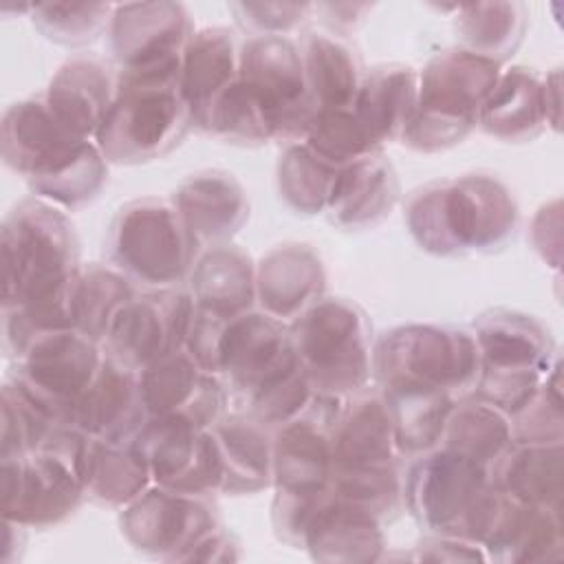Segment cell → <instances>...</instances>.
Wrapping results in <instances>:
<instances>
[{"mask_svg": "<svg viewBox=\"0 0 564 564\" xmlns=\"http://www.w3.org/2000/svg\"><path fill=\"white\" fill-rule=\"evenodd\" d=\"M0 145L4 163L26 178L33 196L64 212L93 203L108 181V159L97 141L68 130L44 95L7 108Z\"/></svg>", "mask_w": 564, "mask_h": 564, "instance_id": "cell-1", "label": "cell"}, {"mask_svg": "<svg viewBox=\"0 0 564 564\" xmlns=\"http://www.w3.org/2000/svg\"><path fill=\"white\" fill-rule=\"evenodd\" d=\"M518 218L511 189L480 172L427 183L405 207V225L414 242L443 258L502 249L516 234Z\"/></svg>", "mask_w": 564, "mask_h": 564, "instance_id": "cell-2", "label": "cell"}, {"mask_svg": "<svg viewBox=\"0 0 564 564\" xmlns=\"http://www.w3.org/2000/svg\"><path fill=\"white\" fill-rule=\"evenodd\" d=\"M502 64L463 46L436 53L419 73V106L401 141L416 152H443L476 126Z\"/></svg>", "mask_w": 564, "mask_h": 564, "instance_id": "cell-3", "label": "cell"}, {"mask_svg": "<svg viewBox=\"0 0 564 564\" xmlns=\"http://www.w3.org/2000/svg\"><path fill=\"white\" fill-rule=\"evenodd\" d=\"M2 308L44 295L79 264V240L64 209L37 196L11 207L2 223Z\"/></svg>", "mask_w": 564, "mask_h": 564, "instance_id": "cell-4", "label": "cell"}, {"mask_svg": "<svg viewBox=\"0 0 564 564\" xmlns=\"http://www.w3.org/2000/svg\"><path fill=\"white\" fill-rule=\"evenodd\" d=\"M289 330L300 366L317 392L350 397L368 388L375 335L357 302L322 297L291 322Z\"/></svg>", "mask_w": 564, "mask_h": 564, "instance_id": "cell-5", "label": "cell"}, {"mask_svg": "<svg viewBox=\"0 0 564 564\" xmlns=\"http://www.w3.org/2000/svg\"><path fill=\"white\" fill-rule=\"evenodd\" d=\"M482 375L474 333L449 324H403L375 339L372 377L383 383H416L454 399L471 397Z\"/></svg>", "mask_w": 564, "mask_h": 564, "instance_id": "cell-6", "label": "cell"}, {"mask_svg": "<svg viewBox=\"0 0 564 564\" xmlns=\"http://www.w3.org/2000/svg\"><path fill=\"white\" fill-rule=\"evenodd\" d=\"M194 128L176 79L119 75L117 97L95 141L108 163H148L172 152Z\"/></svg>", "mask_w": 564, "mask_h": 564, "instance_id": "cell-7", "label": "cell"}, {"mask_svg": "<svg viewBox=\"0 0 564 564\" xmlns=\"http://www.w3.org/2000/svg\"><path fill=\"white\" fill-rule=\"evenodd\" d=\"M198 240L172 200L143 196L121 205L110 223L112 264L132 282L172 289L185 282L198 258Z\"/></svg>", "mask_w": 564, "mask_h": 564, "instance_id": "cell-8", "label": "cell"}, {"mask_svg": "<svg viewBox=\"0 0 564 564\" xmlns=\"http://www.w3.org/2000/svg\"><path fill=\"white\" fill-rule=\"evenodd\" d=\"M240 79L258 97L273 141L291 145L306 139L317 108L295 40L289 35H249L242 40Z\"/></svg>", "mask_w": 564, "mask_h": 564, "instance_id": "cell-9", "label": "cell"}, {"mask_svg": "<svg viewBox=\"0 0 564 564\" xmlns=\"http://www.w3.org/2000/svg\"><path fill=\"white\" fill-rule=\"evenodd\" d=\"M104 359V346L82 330L51 333L35 339L15 359L11 381L55 423L70 425L73 408L99 375Z\"/></svg>", "mask_w": 564, "mask_h": 564, "instance_id": "cell-10", "label": "cell"}, {"mask_svg": "<svg viewBox=\"0 0 564 564\" xmlns=\"http://www.w3.org/2000/svg\"><path fill=\"white\" fill-rule=\"evenodd\" d=\"M108 33L119 75L178 82L196 29L181 2H132L115 4Z\"/></svg>", "mask_w": 564, "mask_h": 564, "instance_id": "cell-11", "label": "cell"}, {"mask_svg": "<svg viewBox=\"0 0 564 564\" xmlns=\"http://www.w3.org/2000/svg\"><path fill=\"white\" fill-rule=\"evenodd\" d=\"M0 511L26 529L70 518L86 498L82 471L51 449L0 458Z\"/></svg>", "mask_w": 564, "mask_h": 564, "instance_id": "cell-12", "label": "cell"}, {"mask_svg": "<svg viewBox=\"0 0 564 564\" xmlns=\"http://www.w3.org/2000/svg\"><path fill=\"white\" fill-rule=\"evenodd\" d=\"M194 315L196 304L187 289H150L119 311L101 346L110 359L141 372L183 350Z\"/></svg>", "mask_w": 564, "mask_h": 564, "instance_id": "cell-13", "label": "cell"}, {"mask_svg": "<svg viewBox=\"0 0 564 564\" xmlns=\"http://www.w3.org/2000/svg\"><path fill=\"white\" fill-rule=\"evenodd\" d=\"M297 368L302 366L289 324L260 308L227 319L220 344V379L227 386L229 403L238 410Z\"/></svg>", "mask_w": 564, "mask_h": 564, "instance_id": "cell-14", "label": "cell"}, {"mask_svg": "<svg viewBox=\"0 0 564 564\" xmlns=\"http://www.w3.org/2000/svg\"><path fill=\"white\" fill-rule=\"evenodd\" d=\"M220 527L218 509L209 496H194L152 482L119 513L123 538L141 553L183 562L189 549Z\"/></svg>", "mask_w": 564, "mask_h": 564, "instance_id": "cell-15", "label": "cell"}, {"mask_svg": "<svg viewBox=\"0 0 564 564\" xmlns=\"http://www.w3.org/2000/svg\"><path fill=\"white\" fill-rule=\"evenodd\" d=\"M491 482V471L452 449L436 447L414 458L403 476V500L427 533L456 535L465 513Z\"/></svg>", "mask_w": 564, "mask_h": 564, "instance_id": "cell-16", "label": "cell"}, {"mask_svg": "<svg viewBox=\"0 0 564 564\" xmlns=\"http://www.w3.org/2000/svg\"><path fill=\"white\" fill-rule=\"evenodd\" d=\"M134 443L156 485L209 498L223 494V458L212 430L178 416H150Z\"/></svg>", "mask_w": 564, "mask_h": 564, "instance_id": "cell-17", "label": "cell"}, {"mask_svg": "<svg viewBox=\"0 0 564 564\" xmlns=\"http://www.w3.org/2000/svg\"><path fill=\"white\" fill-rule=\"evenodd\" d=\"M150 416H178L209 430L227 414L229 392L218 375L205 372L185 350H176L139 372Z\"/></svg>", "mask_w": 564, "mask_h": 564, "instance_id": "cell-18", "label": "cell"}, {"mask_svg": "<svg viewBox=\"0 0 564 564\" xmlns=\"http://www.w3.org/2000/svg\"><path fill=\"white\" fill-rule=\"evenodd\" d=\"M148 421L139 372L106 355L99 375L73 408L70 425L90 438L134 441Z\"/></svg>", "mask_w": 564, "mask_h": 564, "instance_id": "cell-19", "label": "cell"}, {"mask_svg": "<svg viewBox=\"0 0 564 564\" xmlns=\"http://www.w3.org/2000/svg\"><path fill=\"white\" fill-rule=\"evenodd\" d=\"M326 271L311 245L273 247L256 264V304L267 315L291 324L324 297Z\"/></svg>", "mask_w": 564, "mask_h": 564, "instance_id": "cell-20", "label": "cell"}, {"mask_svg": "<svg viewBox=\"0 0 564 564\" xmlns=\"http://www.w3.org/2000/svg\"><path fill=\"white\" fill-rule=\"evenodd\" d=\"M170 200L200 247L229 242L249 218L247 192L225 170H203L187 176Z\"/></svg>", "mask_w": 564, "mask_h": 564, "instance_id": "cell-21", "label": "cell"}, {"mask_svg": "<svg viewBox=\"0 0 564 564\" xmlns=\"http://www.w3.org/2000/svg\"><path fill=\"white\" fill-rule=\"evenodd\" d=\"M474 339L482 372L549 370L557 359L551 330L533 315L511 308H489L474 319Z\"/></svg>", "mask_w": 564, "mask_h": 564, "instance_id": "cell-22", "label": "cell"}, {"mask_svg": "<svg viewBox=\"0 0 564 564\" xmlns=\"http://www.w3.org/2000/svg\"><path fill=\"white\" fill-rule=\"evenodd\" d=\"M302 549L324 564H368L386 557L388 540L379 518L326 491L304 529Z\"/></svg>", "mask_w": 564, "mask_h": 564, "instance_id": "cell-23", "label": "cell"}, {"mask_svg": "<svg viewBox=\"0 0 564 564\" xmlns=\"http://www.w3.org/2000/svg\"><path fill=\"white\" fill-rule=\"evenodd\" d=\"M117 82L119 70L106 59L75 55L57 68L44 99L68 130L95 139L117 97Z\"/></svg>", "mask_w": 564, "mask_h": 564, "instance_id": "cell-24", "label": "cell"}, {"mask_svg": "<svg viewBox=\"0 0 564 564\" xmlns=\"http://www.w3.org/2000/svg\"><path fill=\"white\" fill-rule=\"evenodd\" d=\"M242 37L227 26L196 31L183 53L178 86L194 128H203L216 99L240 77Z\"/></svg>", "mask_w": 564, "mask_h": 564, "instance_id": "cell-25", "label": "cell"}, {"mask_svg": "<svg viewBox=\"0 0 564 564\" xmlns=\"http://www.w3.org/2000/svg\"><path fill=\"white\" fill-rule=\"evenodd\" d=\"M397 200V172L381 152H375L339 167L324 214L341 229H370L390 216Z\"/></svg>", "mask_w": 564, "mask_h": 564, "instance_id": "cell-26", "label": "cell"}, {"mask_svg": "<svg viewBox=\"0 0 564 564\" xmlns=\"http://www.w3.org/2000/svg\"><path fill=\"white\" fill-rule=\"evenodd\" d=\"M419 106V70L405 64H379L364 73L352 112L381 150L390 141H401Z\"/></svg>", "mask_w": 564, "mask_h": 564, "instance_id": "cell-27", "label": "cell"}, {"mask_svg": "<svg viewBox=\"0 0 564 564\" xmlns=\"http://www.w3.org/2000/svg\"><path fill=\"white\" fill-rule=\"evenodd\" d=\"M478 126L505 143H524L546 128L544 75L529 66L502 68L480 106Z\"/></svg>", "mask_w": 564, "mask_h": 564, "instance_id": "cell-28", "label": "cell"}, {"mask_svg": "<svg viewBox=\"0 0 564 564\" xmlns=\"http://www.w3.org/2000/svg\"><path fill=\"white\" fill-rule=\"evenodd\" d=\"M187 282L196 308L220 319H234L256 306V264L236 245L207 247L196 258Z\"/></svg>", "mask_w": 564, "mask_h": 564, "instance_id": "cell-29", "label": "cell"}, {"mask_svg": "<svg viewBox=\"0 0 564 564\" xmlns=\"http://www.w3.org/2000/svg\"><path fill=\"white\" fill-rule=\"evenodd\" d=\"M330 441L335 465H390L401 460L392 414L377 386L346 399Z\"/></svg>", "mask_w": 564, "mask_h": 564, "instance_id": "cell-30", "label": "cell"}, {"mask_svg": "<svg viewBox=\"0 0 564 564\" xmlns=\"http://www.w3.org/2000/svg\"><path fill=\"white\" fill-rule=\"evenodd\" d=\"M335 467L330 430L300 416L273 432V487L286 494H313L328 487Z\"/></svg>", "mask_w": 564, "mask_h": 564, "instance_id": "cell-31", "label": "cell"}, {"mask_svg": "<svg viewBox=\"0 0 564 564\" xmlns=\"http://www.w3.org/2000/svg\"><path fill=\"white\" fill-rule=\"evenodd\" d=\"M223 458V494H258L273 485V432L247 412H227L212 427Z\"/></svg>", "mask_w": 564, "mask_h": 564, "instance_id": "cell-32", "label": "cell"}, {"mask_svg": "<svg viewBox=\"0 0 564 564\" xmlns=\"http://www.w3.org/2000/svg\"><path fill=\"white\" fill-rule=\"evenodd\" d=\"M300 53L315 108H352L366 73L357 48L344 35L311 31L302 37Z\"/></svg>", "mask_w": 564, "mask_h": 564, "instance_id": "cell-33", "label": "cell"}, {"mask_svg": "<svg viewBox=\"0 0 564 564\" xmlns=\"http://www.w3.org/2000/svg\"><path fill=\"white\" fill-rule=\"evenodd\" d=\"M377 388L390 408L401 458H416L441 447L449 412L458 399L416 383H383Z\"/></svg>", "mask_w": 564, "mask_h": 564, "instance_id": "cell-34", "label": "cell"}, {"mask_svg": "<svg viewBox=\"0 0 564 564\" xmlns=\"http://www.w3.org/2000/svg\"><path fill=\"white\" fill-rule=\"evenodd\" d=\"M564 441L513 443L491 467V480L513 500L533 507H562Z\"/></svg>", "mask_w": 564, "mask_h": 564, "instance_id": "cell-35", "label": "cell"}, {"mask_svg": "<svg viewBox=\"0 0 564 564\" xmlns=\"http://www.w3.org/2000/svg\"><path fill=\"white\" fill-rule=\"evenodd\" d=\"M82 476L86 498L119 511L154 482L150 465L134 441L90 438Z\"/></svg>", "mask_w": 564, "mask_h": 564, "instance_id": "cell-36", "label": "cell"}, {"mask_svg": "<svg viewBox=\"0 0 564 564\" xmlns=\"http://www.w3.org/2000/svg\"><path fill=\"white\" fill-rule=\"evenodd\" d=\"M511 445L513 430L509 414L474 394L456 401L441 441V447L480 463L489 471Z\"/></svg>", "mask_w": 564, "mask_h": 564, "instance_id": "cell-37", "label": "cell"}, {"mask_svg": "<svg viewBox=\"0 0 564 564\" xmlns=\"http://www.w3.org/2000/svg\"><path fill=\"white\" fill-rule=\"evenodd\" d=\"M454 29L463 48L498 64L513 55L527 31L522 2L454 4Z\"/></svg>", "mask_w": 564, "mask_h": 564, "instance_id": "cell-38", "label": "cell"}, {"mask_svg": "<svg viewBox=\"0 0 564 564\" xmlns=\"http://www.w3.org/2000/svg\"><path fill=\"white\" fill-rule=\"evenodd\" d=\"M79 269L53 291L2 308V333L7 352L18 359L35 339L77 328Z\"/></svg>", "mask_w": 564, "mask_h": 564, "instance_id": "cell-39", "label": "cell"}, {"mask_svg": "<svg viewBox=\"0 0 564 564\" xmlns=\"http://www.w3.org/2000/svg\"><path fill=\"white\" fill-rule=\"evenodd\" d=\"M328 494L381 522L392 520L405 507L403 474L399 463L390 465H335Z\"/></svg>", "mask_w": 564, "mask_h": 564, "instance_id": "cell-40", "label": "cell"}, {"mask_svg": "<svg viewBox=\"0 0 564 564\" xmlns=\"http://www.w3.org/2000/svg\"><path fill=\"white\" fill-rule=\"evenodd\" d=\"M134 295V282L115 264H82L77 282V330L104 344L115 317Z\"/></svg>", "mask_w": 564, "mask_h": 564, "instance_id": "cell-41", "label": "cell"}, {"mask_svg": "<svg viewBox=\"0 0 564 564\" xmlns=\"http://www.w3.org/2000/svg\"><path fill=\"white\" fill-rule=\"evenodd\" d=\"M339 167L317 156L304 141L284 145L275 178L282 200L302 216L324 214Z\"/></svg>", "mask_w": 564, "mask_h": 564, "instance_id": "cell-42", "label": "cell"}, {"mask_svg": "<svg viewBox=\"0 0 564 564\" xmlns=\"http://www.w3.org/2000/svg\"><path fill=\"white\" fill-rule=\"evenodd\" d=\"M203 132L236 145H264L273 141L269 119L253 90L238 77L212 106Z\"/></svg>", "mask_w": 564, "mask_h": 564, "instance_id": "cell-43", "label": "cell"}, {"mask_svg": "<svg viewBox=\"0 0 564 564\" xmlns=\"http://www.w3.org/2000/svg\"><path fill=\"white\" fill-rule=\"evenodd\" d=\"M560 509L562 507L522 505L513 529L494 562L529 564L560 560L564 553Z\"/></svg>", "mask_w": 564, "mask_h": 564, "instance_id": "cell-44", "label": "cell"}, {"mask_svg": "<svg viewBox=\"0 0 564 564\" xmlns=\"http://www.w3.org/2000/svg\"><path fill=\"white\" fill-rule=\"evenodd\" d=\"M46 410L37 405L15 381L2 386L0 401V458L29 454L42 447L57 427Z\"/></svg>", "mask_w": 564, "mask_h": 564, "instance_id": "cell-45", "label": "cell"}, {"mask_svg": "<svg viewBox=\"0 0 564 564\" xmlns=\"http://www.w3.org/2000/svg\"><path fill=\"white\" fill-rule=\"evenodd\" d=\"M31 20L42 35L64 46H84L110 31L115 4L51 2L31 7Z\"/></svg>", "mask_w": 564, "mask_h": 564, "instance_id": "cell-46", "label": "cell"}, {"mask_svg": "<svg viewBox=\"0 0 564 564\" xmlns=\"http://www.w3.org/2000/svg\"><path fill=\"white\" fill-rule=\"evenodd\" d=\"M304 143L324 161L344 167L361 156L381 152L377 150L364 128L359 126L352 108L317 110L306 132Z\"/></svg>", "mask_w": 564, "mask_h": 564, "instance_id": "cell-47", "label": "cell"}, {"mask_svg": "<svg viewBox=\"0 0 564 564\" xmlns=\"http://www.w3.org/2000/svg\"><path fill=\"white\" fill-rule=\"evenodd\" d=\"M513 443H562V372L560 359L544 375L538 392L511 416Z\"/></svg>", "mask_w": 564, "mask_h": 564, "instance_id": "cell-48", "label": "cell"}, {"mask_svg": "<svg viewBox=\"0 0 564 564\" xmlns=\"http://www.w3.org/2000/svg\"><path fill=\"white\" fill-rule=\"evenodd\" d=\"M313 397H315V388L311 386L304 370L297 368L291 375L264 388L262 392H258L240 412H247L249 416L260 421L264 427L275 432L278 427L304 416Z\"/></svg>", "mask_w": 564, "mask_h": 564, "instance_id": "cell-49", "label": "cell"}, {"mask_svg": "<svg viewBox=\"0 0 564 564\" xmlns=\"http://www.w3.org/2000/svg\"><path fill=\"white\" fill-rule=\"evenodd\" d=\"M229 9L236 22L253 35H289L313 13L306 2H234Z\"/></svg>", "mask_w": 564, "mask_h": 564, "instance_id": "cell-50", "label": "cell"}, {"mask_svg": "<svg viewBox=\"0 0 564 564\" xmlns=\"http://www.w3.org/2000/svg\"><path fill=\"white\" fill-rule=\"evenodd\" d=\"M227 319H220L212 313L198 311L189 326L183 350L205 370L220 377V344Z\"/></svg>", "mask_w": 564, "mask_h": 564, "instance_id": "cell-51", "label": "cell"}, {"mask_svg": "<svg viewBox=\"0 0 564 564\" xmlns=\"http://www.w3.org/2000/svg\"><path fill=\"white\" fill-rule=\"evenodd\" d=\"M529 238L531 245L535 249V253L553 269H560V260H562V207H560V198H553L549 203H544L533 220H531V229H529Z\"/></svg>", "mask_w": 564, "mask_h": 564, "instance_id": "cell-52", "label": "cell"}, {"mask_svg": "<svg viewBox=\"0 0 564 564\" xmlns=\"http://www.w3.org/2000/svg\"><path fill=\"white\" fill-rule=\"evenodd\" d=\"M414 557L427 562H489L480 544L449 533H427L416 544Z\"/></svg>", "mask_w": 564, "mask_h": 564, "instance_id": "cell-53", "label": "cell"}, {"mask_svg": "<svg viewBox=\"0 0 564 564\" xmlns=\"http://www.w3.org/2000/svg\"><path fill=\"white\" fill-rule=\"evenodd\" d=\"M240 560V542L223 524L203 535L183 562H236Z\"/></svg>", "mask_w": 564, "mask_h": 564, "instance_id": "cell-54", "label": "cell"}, {"mask_svg": "<svg viewBox=\"0 0 564 564\" xmlns=\"http://www.w3.org/2000/svg\"><path fill=\"white\" fill-rule=\"evenodd\" d=\"M370 4H313V11L324 13L328 24L335 29H350L364 20V13H368Z\"/></svg>", "mask_w": 564, "mask_h": 564, "instance_id": "cell-55", "label": "cell"}, {"mask_svg": "<svg viewBox=\"0 0 564 564\" xmlns=\"http://www.w3.org/2000/svg\"><path fill=\"white\" fill-rule=\"evenodd\" d=\"M544 101H546V126L555 132L562 123V75L560 68H553L544 75Z\"/></svg>", "mask_w": 564, "mask_h": 564, "instance_id": "cell-56", "label": "cell"}, {"mask_svg": "<svg viewBox=\"0 0 564 564\" xmlns=\"http://www.w3.org/2000/svg\"><path fill=\"white\" fill-rule=\"evenodd\" d=\"M2 562L11 564L22 557L26 546V527L2 518Z\"/></svg>", "mask_w": 564, "mask_h": 564, "instance_id": "cell-57", "label": "cell"}]
</instances>
